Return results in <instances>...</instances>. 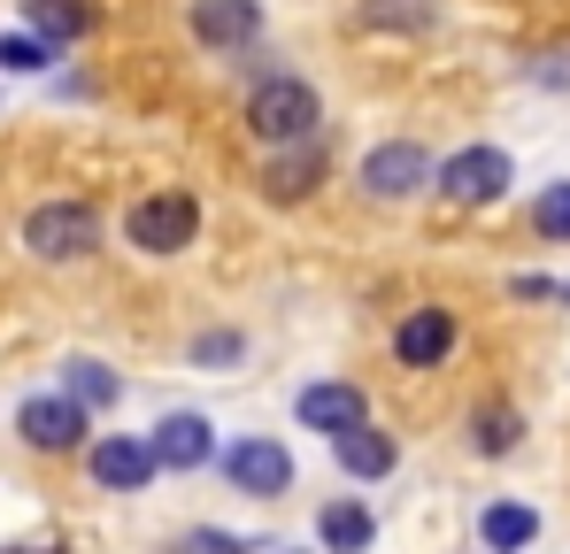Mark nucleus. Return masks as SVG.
Listing matches in <instances>:
<instances>
[{
    "instance_id": "nucleus-7",
    "label": "nucleus",
    "mask_w": 570,
    "mask_h": 554,
    "mask_svg": "<svg viewBox=\"0 0 570 554\" xmlns=\"http://www.w3.org/2000/svg\"><path fill=\"white\" fill-rule=\"evenodd\" d=\"M293 416L308 424V432H324V439H347V432H363L371 424V400L355 393V385H301V400H293Z\"/></svg>"
},
{
    "instance_id": "nucleus-19",
    "label": "nucleus",
    "mask_w": 570,
    "mask_h": 554,
    "mask_svg": "<svg viewBox=\"0 0 570 554\" xmlns=\"http://www.w3.org/2000/svg\"><path fill=\"white\" fill-rule=\"evenodd\" d=\"M47 62H55V47L39 31H0V70H47Z\"/></svg>"
},
{
    "instance_id": "nucleus-10",
    "label": "nucleus",
    "mask_w": 570,
    "mask_h": 554,
    "mask_svg": "<svg viewBox=\"0 0 570 554\" xmlns=\"http://www.w3.org/2000/svg\"><path fill=\"white\" fill-rule=\"evenodd\" d=\"M424 178H432V155H424V147H409V139H385V147L363 155V185H371L379 200H409Z\"/></svg>"
},
{
    "instance_id": "nucleus-13",
    "label": "nucleus",
    "mask_w": 570,
    "mask_h": 554,
    "mask_svg": "<svg viewBox=\"0 0 570 554\" xmlns=\"http://www.w3.org/2000/svg\"><path fill=\"white\" fill-rule=\"evenodd\" d=\"M23 23H31L47 47L86 39V31H94V0H23Z\"/></svg>"
},
{
    "instance_id": "nucleus-12",
    "label": "nucleus",
    "mask_w": 570,
    "mask_h": 554,
    "mask_svg": "<svg viewBox=\"0 0 570 554\" xmlns=\"http://www.w3.org/2000/svg\"><path fill=\"white\" fill-rule=\"evenodd\" d=\"M393 355H401L409 369L448 363V355H455V316H448V308H416V316L393 332Z\"/></svg>"
},
{
    "instance_id": "nucleus-8",
    "label": "nucleus",
    "mask_w": 570,
    "mask_h": 554,
    "mask_svg": "<svg viewBox=\"0 0 570 554\" xmlns=\"http://www.w3.org/2000/svg\"><path fill=\"white\" fill-rule=\"evenodd\" d=\"M224 477H232L239 493L278 501L285 485H293V455H285L278 439H239V447H224Z\"/></svg>"
},
{
    "instance_id": "nucleus-1",
    "label": "nucleus",
    "mask_w": 570,
    "mask_h": 554,
    "mask_svg": "<svg viewBox=\"0 0 570 554\" xmlns=\"http://www.w3.org/2000/svg\"><path fill=\"white\" fill-rule=\"evenodd\" d=\"M316 123H324V100H316L308 78H293V70L255 78V92H247V131H255V139L301 147V139H316Z\"/></svg>"
},
{
    "instance_id": "nucleus-11",
    "label": "nucleus",
    "mask_w": 570,
    "mask_h": 554,
    "mask_svg": "<svg viewBox=\"0 0 570 554\" xmlns=\"http://www.w3.org/2000/svg\"><path fill=\"white\" fill-rule=\"evenodd\" d=\"M155 455H163V469H200V462H216V424L193 416V408L163 416V424H155Z\"/></svg>"
},
{
    "instance_id": "nucleus-14",
    "label": "nucleus",
    "mask_w": 570,
    "mask_h": 554,
    "mask_svg": "<svg viewBox=\"0 0 570 554\" xmlns=\"http://www.w3.org/2000/svg\"><path fill=\"white\" fill-rule=\"evenodd\" d=\"M478 540H485L493 554H517V547H532V540H540V516H532L524 501H493V508L478 516Z\"/></svg>"
},
{
    "instance_id": "nucleus-20",
    "label": "nucleus",
    "mask_w": 570,
    "mask_h": 554,
    "mask_svg": "<svg viewBox=\"0 0 570 554\" xmlns=\"http://www.w3.org/2000/svg\"><path fill=\"white\" fill-rule=\"evenodd\" d=\"M432 16H440L432 0H371L363 8V23H401V31H432Z\"/></svg>"
},
{
    "instance_id": "nucleus-6",
    "label": "nucleus",
    "mask_w": 570,
    "mask_h": 554,
    "mask_svg": "<svg viewBox=\"0 0 570 554\" xmlns=\"http://www.w3.org/2000/svg\"><path fill=\"white\" fill-rule=\"evenodd\" d=\"M440 192L463 200V208L501 200V192H509V155H501V147H463V155H448V162H440Z\"/></svg>"
},
{
    "instance_id": "nucleus-5",
    "label": "nucleus",
    "mask_w": 570,
    "mask_h": 554,
    "mask_svg": "<svg viewBox=\"0 0 570 554\" xmlns=\"http://www.w3.org/2000/svg\"><path fill=\"white\" fill-rule=\"evenodd\" d=\"M86 469H94L100 493H147V477L163 469V455H155V439H131V432H116V439H100L94 455H86Z\"/></svg>"
},
{
    "instance_id": "nucleus-23",
    "label": "nucleus",
    "mask_w": 570,
    "mask_h": 554,
    "mask_svg": "<svg viewBox=\"0 0 570 554\" xmlns=\"http://www.w3.org/2000/svg\"><path fill=\"white\" fill-rule=\"evenodd\" d=\"M178 554H247V540H232V532H208V524H200V532L178 540Z\"/></svg>"
},
{
    "instance_id": "nucleus-2",
    "label": "nucleus",
    "mask_w": 570,
    "mask_h": 554,
    "mask_svg": "<svg viewBox=\"0 0 570 554\" xmlns=\"http://www.w3.org/2000/svg\"><path fill=\"white\" fill-rule=\"evenodd\" d=\"M124 231H131V247H139V255H186L193 231H200V200H193L186 185H163V192L131 200Z\"/></svg>"
},
{
    "instance_id": "nucleus-21",
    "label": "nucleus",
    "mask_w": 570,
    "mask_h": 554,
    "mask_svg": "<svg viewBox=\"0 0 570 554\" xmlns=\"http://www.w3.org/2000/svg\"><path fill=\"white\" fill-rule=\"evenodd\" d=\"M478 447L485 455H509L517 447V408H478Z\"/></svg>"
},
{
    "instance_id": "nucleus-24",
    "label": "nucleus",
    "mask_w": 570,
    "mask_h": 554,
    "mask_svg": "<svg viewBox=\"0 0 570 554\" xmlns=\"http://www.w3.org/2000/svg\"><path fill=\"white\" fill-rule=\"evenodd\" d=\"M193 363H239V332H208V339H193Z\"/></svg>"
},
{
    "instance_id": "nucleus-15",
    "label": "nucleus",
    "mask_w": 570,
    "mask_h": 554,
    "mask_svg": "<svg viewBox=\"0 0 570 554\" xmlns=\"http://www.w3.org/2000/svg\"><path fill=\"white\" fill-rule=\"evenodd\" d=\"M332 447H340V469H347V477H371V485L393 477V462H401V447H393L385 432H371V424L347 432V439H332Z\"/></svg>"
},
{
    "instance_id": "nucleus-22",
    "label": "nucleus",
    "mask_w": 570,
    "mask_h": 554,
    "mask_svg": "<svg viewBox=\"0 0 570 554\" xmlns=\"http://www.w3.org/2000/svg\"><path fill=\"white\" fill-rule=\"evenodd\" d=\"M532 224H540V239H570V185H548V192H540Z\"/></svg>"
},
{
    "instance_id": "nucleus-16",
    "label": "nucleus",
    "mask_w": 570,
    "mask_h": 554,
    "mask_svg": "<svg viewBox=\"0 0 570 554\" xmlns=\"http://www.w3.org/2000/svg\"><path fill=\"white\" fill-rule=\"evenodd\" d=\"M316 178H324V147H316V139H301V147H293L285 162H271L263 192H271V200H301V192H308Z\"/></svg>"
},
{
    "instance_id": "nucleus-18",
    "label": "nucleus",
    "mask_w": 570,
    "mask_h": 554,
    "mask_svg": "<svg viewBox=\"0 0 570 554\" xmlns=\"http://www.w3.org/2000/svg\"><path fill=\"white\" fill-rule=\"evenodd\" d=\"M62 393H70V400H86V408H108L124 385H116V369H108V363L78 355V363H62Z\"/></svg>"
},
{
    "instance_id": "nucleus-17",
    "label": "nucleus",
    "mask_w": 570,
    "mask_h": 554,
    "mask_svg": "<svg viewBox=\"0 0 570 554\" xmlns=\"http://www.w3.org/2000/svg\"><path fill=\"white\" fill-rule=\"evenodd\" d=\"M316 532H324L332 554H363L371 547V508H363V501H332V508L316 516Z\"/></svg>"
},
{
    "instance_id": "nucleus-25",
    "label": "nucleus",
    "mask_w": 570,
    "mask_h": 554,
    "mask_svg": "<svg viewBox=\"0 0 570 554\" xmlns=\"http://www.w3.org/2000/svg\"><path fill=\"white\" fill-rule=\"evenodd\" d=\"M0 554H31V547H0Z\"/></svg>"
},
{
    "instance_id": "nucleus-4",
    "label": "nucleus",
    "mask_w": 570,
    "mask_h": 554,
    "mask_svg": "<svg viewBox=\"0 0 570 554\" xmlns=\"http://www.w3.org/2000/svg\"><path fill=\"white\" fill-rule=\"evenodd\" d=\"M16 432H23V447H39V455H70V447H86V400H70V393H31V400L16 408Z\"/></svg>"
},
{
    "instance_id": "nucleus-9",
    "label": "nucleus",
    "mask_w": 570,
    "mask_h": 554,
    "mask_svg": "<svg viewBox=\"0 0 570 554\" xmlns=\"http://www.w3.org/2000/svg\"><path fill=\"white\" fill-rule=\"evenodd\" d=\"M186 23H193V39H200V47L232 55V47H247V39L263 31V0H193Z\"/></svg>"
},
{
    "instance_id": "nucleus-3",
    "label": "nucleus",
    "mask_w": 570,
    "mask_h": 554,
    "mask_svg": "<svg viewBox=\"0 0 570 554\" xmlns=\"http://www.w3.org/2000/svg\"><path fill=\"white\" fill-rule=\"evenodd\" d=\"M23 247H31L39 263H78V255L100 247V216L86 200H39V208L23 216Z\"/></svg>"
}]
</instances>
